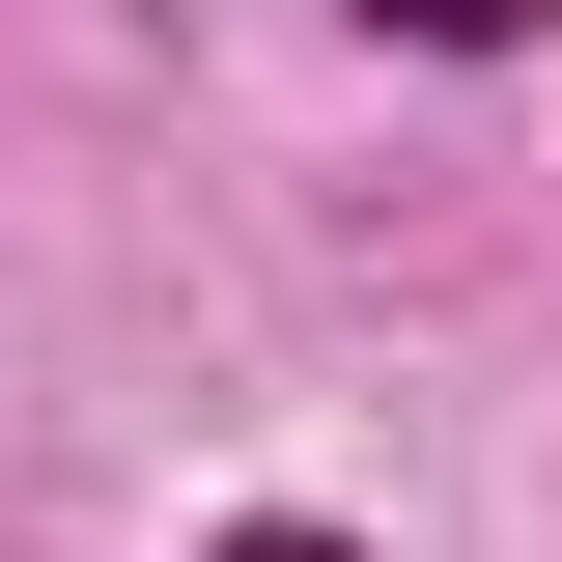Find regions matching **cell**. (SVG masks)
Segmentation results:
<instances>
[{"label": "cell", "mask_w": 562, "mask_h": 562, "mask_svg": "<svg viewBox=\"0 0 562 562\" xmlns=\"http://www.w3.org/2000/svg\"><path fill=\"white\" fill-rule=\"evenodd\" d=\"M394 29H535V0H394Z\"/></svg>", "instance_id": "cell-1"}, {"label": "cell", "mask_w": 562, "mask_h": 562, "mask_svg": "<svg viewBox=\"0 0 562 562\" xmlns=\"http://www.w3.org/2000/svg\"><path fill=\"white\" fill-rule=\"evenodd\" d=\"M225 562H366V535H225Z\"/></svg>", "instance_id": "cell-2"}]
</instances>
